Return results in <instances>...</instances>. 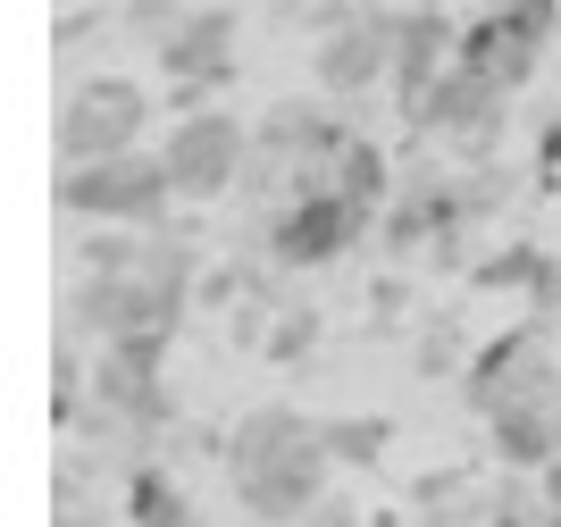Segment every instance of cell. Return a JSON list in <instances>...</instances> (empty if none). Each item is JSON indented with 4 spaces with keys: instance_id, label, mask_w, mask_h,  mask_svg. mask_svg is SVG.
<instances>
[{
    "instance_id": "1",
    "label": "cell",
    "mask_w": 561,
    "mask_h": 527,
    "mask_svg": "<svg viewBox=\"0 0 561 527\" xmlns=\"http://www.w3.org/2000/svg\"><path fill=\"white\" fill-rule=\"evenodd\" d=\"M227 485H234L243 527H302L328 503V436H319V419L285 411V402L243 411L227 436Z\"/></svg>"
},
{
    "instance_id": "3",
    "label": "cell",
    "mask_w": 561,
    "mask_h": 527,
    "mask_svg": "<svg viewBox=\"0 0 561 527\" xmlns=\"http://www.w3.org/2000/svg\"><path fill=\"white\" fill-rule=\"evenodd\" d=\"M176 184H168L160 151H126V160H101V168H59V209L76 227H160Z\"/></svg>"
},
{
    "instance_id": "7",
    "label": "cell",
    "mask_w": 561,
    "mask_h": 527,
    "mask_svg": "<svg viewBox=\"0 0 561 527\" xmlns=\"http://www.w3.org/2000/svg\"><path fill=\"white\" fill-rule=\"evenodd\" d=\"M427 142H445V151H494V135L512 126V92L494 84V76H478V68H461L453 59L445 68V84L420 101V117H411Z\"/></svg>"
},
{
    "instance_id": "15",
    "label": "cell",
    "mask_w": 561,
    "mask_h": 527,
    "mask_svg": "<svg viewBox=\"0 0 561 527\" xmlns=\"http://www.w3.org/2000/svg\"><path fill=\"white\" fill-rule=\"evenodd\" d=\"M117 519H126V527H202L193 503H185V485L168 478V460H160V469H142V478L117 494Z\"/></svg>"
},
{
    "instance_id": "11",
    "label": "cell",
    "mask_w": 561,
    "mask_h": 527,
    "mask_svg": "<svg viewBox=\"0 0 561 527\" xmlns=\"http://www.w3.org/2000/svg\"><path fill=\"white\" fill-rule=\"evenodd\" d=\"M545 43H553V25H528V18H478V25H461V68H478V76H494L503 92H519L528 76L545 68Z\"/></svg>"
},
{
    "instance_id": "17",
    "label": "cell",
    "mask_w": 561,
    "mask_h": 527,
    "mask_svg": "<svg viewBox=\"0 0 561 527\" xmlns=\"http://www.w3.org/2000/svg\"><path fill=\"white\" fill-rule=\"evenodd\" d=\"M486 427H494V452L512 460V469H537V460L561 452V436H553V402H545V411H503V419H486Z\"/></svg>"
},
{
    "instance_id": "18",
    "label": "cell",
    "mask_w": 561,
    "mask_h": 527,
    "mask_svg": "<svg viewBox=\"0 0 561 527\" xmlns=\"http://www.w3.org/2000/svg\"><path fill=\"white\" fill-rule=\"evenodd\" d=\"M185 25H193V0H126V9H117V43H142L160 59Z\"/></svg>"
},
{
    "instance_id": "8",
    "label": "cell",
    "mask_w": 561,
    "mask_h": 527,
    "mask_svg": "<svg viewBox=\"0 0 561 527\" xmlns=\"http://www.w3.org/2000/svg\"><path fill=\"white\" fill-rule=\"evenodd\" d=\"M553 393H561V368H553V352H545L537 326H519V335L486 344V360L469 368V402H478L486 419H503V411H545Z\"/></svg>"
},
{
    "instance_id": "22",
    "label": "cell",
    "mask_w": 561,
    "mask_h": 527,
    "mask_svg": "<svg viewBox=\"0 0 561 527\" xmlns=\"http://www.w3.org/2000/svg\"><path fill=\"white\" fill-rule=\"evenodd\" d=\"M302 344H310V319H302V310H285V326L268 335V352H277V360H294Z\"/></svg>"
},
{
    "instance_id": "6",
    "label": "cell",
    "mask_w": 561,
    "mask_h": 527,
    "mask_svg": "<svg viewBox=\"0 0 561 527\" xmlns=\"http://www.w3.org/2000/svg\"><path fill=\"white\" fill-rule=\"evenodd\" d=\"M394 50H402V9H360L352 25H335L328 43L310 50V84L328 101H360V92L394 84Z\"/></svg>"
},
{
    "instance_id": "5",
    "label": "cell",
    "mask_w": 561,
    "mask_h": 527,
    "mask_svg": "<svg viewBox=\"0 0 561 527\" xmlns=\"http://www.w3.org/2000/svg\"><path fill=\"white\" fill-rule=\"evenodd\" d=\"M59 335L110 352V344H135V335H176V319H168V301L142 285V268L135 276H76L68 285V326H59Z\"/></svg>"
},
{
    "instance_id": "13",
    "label": "cell",
    "mask_w": 561,
    "mask_h": 527,
    "mask_svg": "<svg viewBox=\"0 0 561 527\" xmlns=\"http://www.w3.org/2000/svg\"><path fill=\"white\" fill-rule=\"evenodd\" d=\"M328 193H344L352 209H369V218H377V209L394 202V160H386L369 135H352L344 151L328 160Z\"/></svg>"
},
{
    "instance_id": "9",
    "label": "cell",
    "mask_w": 561,
    "mask_h": 527,
    "mask_svg": "<svg viewBox=\"0 0 561 527\" xmlns=\"http://www.w3.org/2000/svg\"><path fill=\"white\" fill-rule=\"evenodd\" d=\"M234 43H243V34H234V9H193V25L160 50V76H168V92H176V117L185 110H218L210 92L234 84V68H243Z\"/></svg>"
},
{
    "instance_id": "21",
    "label": "cell",
    "mask_w": 561,
    "mask_h": 527,
    "mask_svg": "<svg viewBox=\"0 0 561 527\" xmlns=\"http://www.w3.org/2000/svg\"><path fill=\"white\" fill-rule=\"evenodd\" d=\"M302 527H369V519H360V503H344V494H328V503L310 511Z\"/></svg>"
},
{
    "instance_id": "14",
    "label": "cell",
    "mask_w": 561,
    "mask_h": 527,
    "mask_svg": "<svg viewBox=\"0 0 561 527\" xmlns=\"http://www.w3.org/2000/svg\"><path fill=\"white\" fill-rule=\"evenodd\" d=\"M193 268H202V243H193V234H151V243H142V285L168 301V319H185Z\"/></svg>"
},
{
    "instance_id": "4",
    "label": "cell",
    "mask_w": 561,
    "mask_h": 527,
    "mask_svg": "<svg viewBox=\"0 0 561 527\" xmlns=\"http://www.w3.org/2000/svg\"><path fill=\"white\" fill-rule=\"evenodd\" d=\"M160 160H168L176 202H218V193H234V184H243V160H252V126H243L234 110H185L176 126H168Z\"/></svg>"
},
{
    "instance_id": "2",
    "label": "cell",
    "mask_w": 561,
    "mask_h": 527,
    "mask_svg": "<svg viewBox=\"0 0 561 527\" xmlns=\"http://www.w3.org/2000/svg\"><path fill=\"white\" fill-rule=\"evenodd\" d=\"M142 126H151V92L135 76H76L59 101V126H50V151L59 168H101L142 151Z\"/></svg>"
},
{
    "instance_id": "20",
    "label": "cell",
    "mask_w": 561,
    "mask_h": 527,
    "mask_svg": "<svg viewBox=\"0 0 561 527\" xmlns=\"http://www.w3.org/2000/svg\"><path fill=\"white\" fill-rule=\"evenodd\" d=\"M494 18H528V25H561V0H486Z\"/></svg>"
},
{
    "instance_id": "12",
    "label": "cell",
    "mask_w": 561,
    "mask_h": 527,
    "mask_svg": "<svg viewBox=\"0 0 561 527\" xmlns=\"http://www.w3.org/2000/svg\"><path fill=\"white\" fill-rule=\"evenodd\" d=\"M453 50H461V34L445 25V9H402V50H394V84H386L402 101V117H420V101L445 84Z\"/></svg>"
},
{
    "instance_id": "19",
    "label": "cell",
    "mask_w": 561,
    "mask_h": 527,
    "mask_svg": "<svg viewBox=\"0 0 561 527\" xmlns=\"http://www.w3.org/2000/svg\"><path fill=\"white\" fill-rule=\"evenodd\" d=\"M328 436V460H352V469H377L386 444H394V419H319Z\"/></svg>"
},
{
    "instance_id": "16",
    "label": "cell",
    "mask_w": 561,
    "mask_h": 527,
    "mask_svg": "<svg viewBox=\"0 0 561 527\" xmlns=\"http://www.w3.org/2000/svg\"><path fill=\"white\" fill-rule=\"evenodd\" d=\"M142 243L151 234H135V227H76V276H135L142 268Z\"/></svg>"
},
{
    "instance_id": "10",
    "label": "cell",
    "mask_w": 561,
    "mask_h": 527,
    "mask_svg": "<svg viewBox=\"0 0 561 527\" xmlns=\"http://www.w3.org/2000/svg\"><path fill=\"white\" fill-rule=\"evenodd\" d=\"M360 227H369V209H352L344 193H302L294 209L268 218V260L277 268H328L360 243Z\"/></svg>"
}]
</instances>
